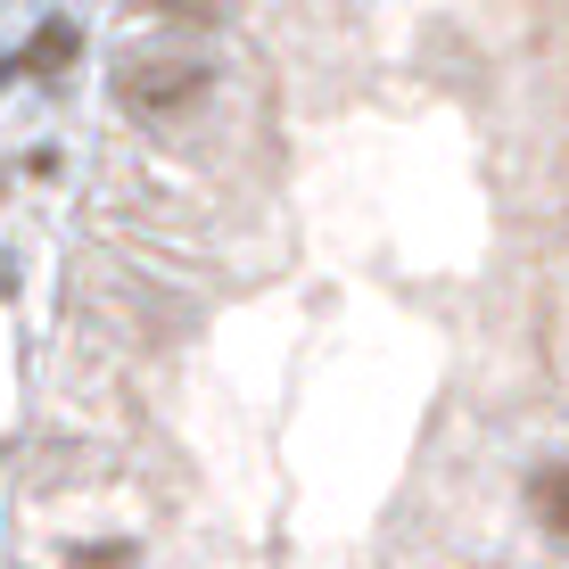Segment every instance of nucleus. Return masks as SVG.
Segmentation results:
<instances>
[{"label":"nucleus","mask_w":569,"mask_h":569,"mask_svg":"<svg viewBox=\"0 0 569 569\" xmlns=\"http://www.w3.org/2000/svg\"><path fill=\"white\" fill-rule=\"evenodd\" d=\"M67 58H74V26H67V17H50V26L26 42V58H17V67H26V74H58Z\"/></svg>","instance_id":"nucleus-3"},{"label":"nucleus","mask_w":569,"mask_h":569,"mask_svg":"<svg viewBox=\"0 0 569 569\" xmlns=\"http://www.w3.org/2000/svg\"><path fill=\"white\" fill-rule=\"evenodd\" d=\"M116 91H124L132 116H166V108H182L190 91H207V67L199 58H132V67L116 74Z\"/></svg>","instance_id":"nucleus-1"},{"label":"nucleus","mask_w":569,"mask_h":569,"mask_svg":"<svg viewBox=\"0 0 569 569\" xmlns=\"http://www.w3.org/2000/svg\"><path fill=\"white\" fill-rule=\"evenodd\" d=\"M67 569H141V553H132L124 537H108V545H83V553H67Z\"/></svg>","instance_id":"nucleus-4"},{"label":"nucleus","mask_w":569,"mask_h":569,"mask_svg":"<svg viewBox=\"0 0 569 569\" xmlns=\"http://www.w3.org/2000/svg\"><path fill=\"white\" fill-rule=\"evenodd\" d=\"M149 9H157V17H182V26H199V17H214L223 0H149Z\"/></svg>","instance_id":"nucleus-5"},{"label":"nucleus","mask_w":569,"mask_h":569,"mask_svg":"<svg viewBox=\"0 0 569 569\" xmlns=\"http://www.w3.org/2000/svg\"><path fill=\"white\" fill-rule=\"evenodd\" d=\"M528 512H537L545 537L569 545V462H553V470H537V479H528Z\"/></svg>","instance_id":"nucleus-2"}]
</instances>
